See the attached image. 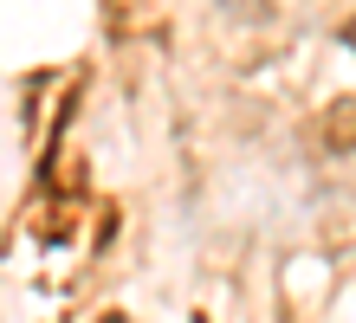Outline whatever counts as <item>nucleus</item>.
I'll use <instances>...</instances> for the list:
<instances>
[{
	"mask_svg": "<svg viewBox=\"0 0 356 323\" xmlns=\"http://www.w3.org/2000/svg\"><path fill=\"white\" fill-rule=\"evenodd\" d=\"M311 149H318V156H356V97H330L318 110Z\"/></svg>",
	"mask_w": 356,
	"mask_h": 323,
	"instance_id": "nucleus-1",
	"label": "nucleus"
},
{
	"mask_svg": "<svg viewBox=\"0 0 356 323\" xmlns=\"http://www.w3.org/2000/svg\"><path fill=\"white\" fill-rule=\"evenodd\" d=\"M343 46H356V19H350V26H343Z\"/></svg>",
	"mask_w": 356,
	"mask_h": 323,
	"instance_id": "nucleus-2",
	"label": "nucleus"
}]
</instances>
